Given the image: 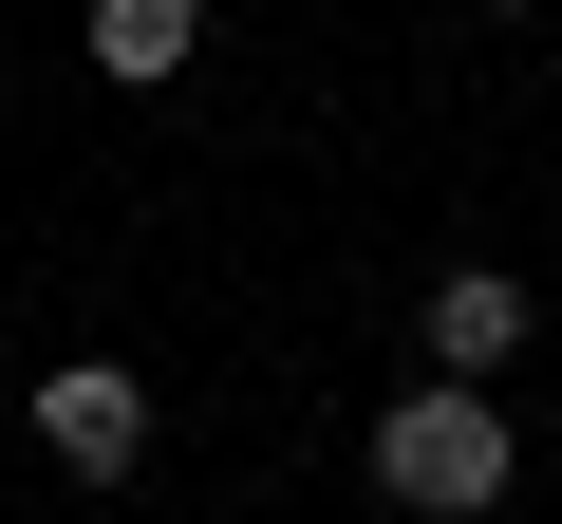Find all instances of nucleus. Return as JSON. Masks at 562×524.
<instances>
[{
  "label": "nucleus",
  "mask_w": 562,
  "mask_h": 524,
  "mask_svg": "<svg viewBox=\"0 0 562 524\" xmlns=\"http://www.w3.org/2000/svg\"><path fill=\"white\" fill-rule=\"evenodd\" d=\"M375 487H394V505H431V524H469V505H506V412H487L469 375H431V394H394V412H375Z\"/></svg>",
  "instance_id": "f257e3e1"
},
{
  "label": "nucleus",
  "mask_w": 562,
  "mask_h": 524,
  "mask_svg": "<svg viewBox=\"0 0 562 524\" xmlns=\"http://www.w3.org/2000/svg\"><path fill=\"white\" fill-rule=\"evenodd\" d=\"M38 431H57V468H94V487L150 468V394H132L113 356H57V375H38Z\"/></svg>",
  "instance_id": "f03ea898"
},
{
  "label": "nucleus",
  "mask_w": 562,
  "mask_h": 524,
  "mask_svg": "<svg viewBox=\"0 0 562 524\" xmlns=\"http://www.w3.org/2000/svg\"><path fill=\"white\" fill-rule=\"evenodd\" d=\"M525 356V282H506V262H450V282H431V375H506Z\"/></svg>",
  "instance_id": "7ed1b4c3"
},
{
  "label": "nucleus",
  "mask_w": 562,
  "mask_h": 524,
  "mask_svg": "<svg viewBox=\"0 0 562 524\" xmlns=\"http://www.w3.org/2000/svg\"><path fill=\"white\" fill-rule=\"evenodd\" d=\"M76 38H94V76H132V94H150V76H188V38H206V0H94Z\"/></svg>",
  "instance_id": "20e7f679"
}]
</instances>
